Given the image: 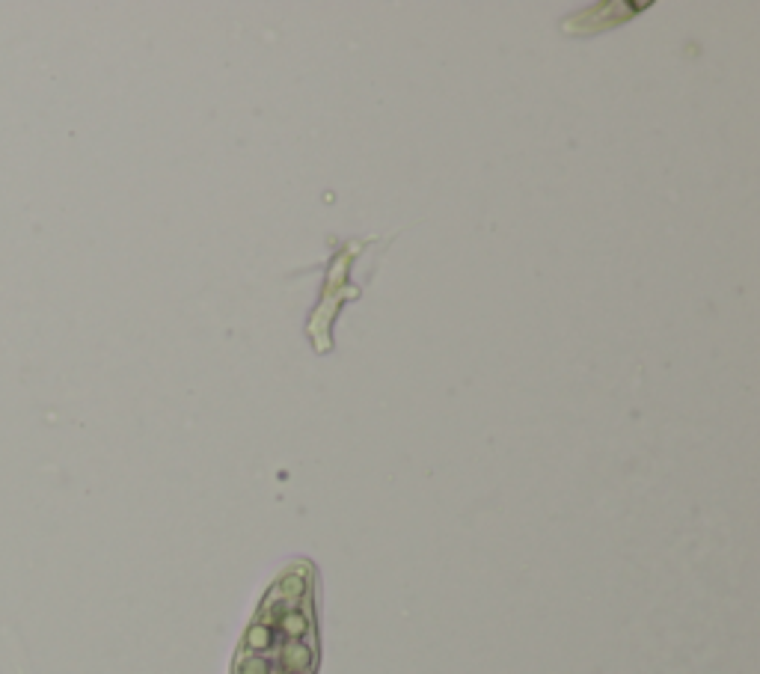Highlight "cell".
I'll list each match as a JSON object with an SVG mask.
<instances>
[{"label":"cell","instance_id":"6da1fadb","mask_svg":"<svg viewBox=\"0 0 760 674\" xmlns=\"http://www.w3.org/2000/svg\"><path fill=\"white\" fill-rule=\"evenodd\" d=\"M280 666H282V674H312V666H315V651L306 645V642H289L282 651H280Z\"/></svg>","mask_w":760,"mask_h":674},{"label":"cell","instance_id":"7a4b0ae2","mask_svg":"<svg viewBox=\"0 0 760 674\" xmlns=\"http://www.w3.org/2000/svg\"><path fill=\"white\" fill-rule=\"evenodd\" d=\"M276 627L282 630V636L289 639V642H300L309 636V615H306V609L303 606H291L289 612H282V618L276 621Z\"/></svg>","mask_w":760,"mask_h":674},{"label":"cell","instance_id":"3957f363","mask_svg":"<svg viewBox=\"0 0 760 674\" xmlns=\"http://www.w3.org/2000/svg\"><path fill=\"white\" fill-rule=\"evenodd\" d=\"M273 645V627H268V624H262V621H255L250 630H246V651L250 653H262L268 651Z\"/></svg>","mask_w":760,"mask_h":674},{"label":"cell","instance_id":"277c9868","mask_svg":"<svg viewBox=\"0 0 760 674\" xmlns=\"http://www.w3.org/2000/svg\"><path fill=\"white\" fill-rule=\"evenodd\" d=\"M238 674H273L271 662L259 657V653H246V657L238 662Z\"/></svg>","mask_w":760,"mask_h":674},{"label":"cell","instance_id":"5b68a950","mask_svg":"<svg viewBox=\"0 0 760 674\" xmlns=\"http://www.w3.org/2000/svg\"><path fill=\"white\" fill-rule=\"evenodd\" d=\"M280 674H282V671H280Z\"/></svg>","mask_w":760,"mask_h":674}]
</instances>
